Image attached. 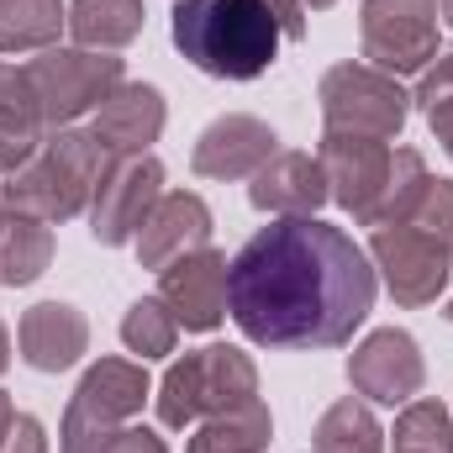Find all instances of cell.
I'll use <instances>...</instances> for the list:
<instances>
[{
	"mask_svg": "<svg viewBox=\"0 0 453 453\" xmlns=\"http://www.w3.org/2000/svg\"><path fill=\"white\" fill-rule=\"evenodd\" d=\"M422 374H427L422 369V353H417L411 333H401V327L369 333V338L353 348V358H348L353 390L369 395V401H380V406H406L422 390Z\"/></svg>",
	"mask_w": 453,
	"mask_h": 453,
	"instance_id": "13",
	"label": "cell"
},
{
	"mask_svg": "<svg viewBox=\"0 0 453 453\" xmlns=\"http://www.w3.org/2000/svg\"><path fill=\"white\" fill-rule=\"evenodd\" d=\"M90 132L101 137V148L111 158H137L164 132V96L153 85H116L111 96L96 106Z\"/></svg>",
	"mask_w": 453,
	"mask_h": 453,
	"instance_id": "17",
	"label": "cell"
},
{
	"mask_svg": "<svg viewBox=\"0 0 453 453\" xmlns=\"http://www.w3.org/2000/svg\"><path fill=\"white\" fill-rule=\"evenodd\" d=\"M0 453H48L42 422H37V417H21V411H16V422H11V427H5V438H0Z\"/></svg>",
	"mask_w": 453,
	"mask_h": 453,
	"instance_id": "30",
	"label": "cell"
},
{
	"mask_svg": "<svg viewBox=\"0 0 453 453\" xmlns=\"http://www.w3.org/2000/svg\"><path fill=\"white\" fill-rule=\"evenodd\" d=\"M438 11H443V16L453 21V0H438Z\"/></svg>",
	"mask_w": 453,
	"mask_h": 453,
	"instance_id": "35",
	"label": "cell"
},
{
	"mask_svg": "<svg viewBox=\"0 0 453 453\" xmlns=\"http://www.w3.org/2000/svg\"><path fill=\"white\" fill-rule=\"evenodd\" d=\"M0 127L27 137V142H42V116H37V101H32V85H27L21 64H0Z\"/></svg>",
	"mask_w": 453,
	"mask_h": 453,
	"instance_id": "27",
	"label": "cell"
},
{
	"mask_svg": "<svg viewBox=\"0 0 453 453\" xmlns=\"http://www.w3.org/2000/svg\"><path fill=\"white\" fill-rule=\"evenodd\" d=\"M48 264H53L48 222L5 211V222H0V285H32Z\"/></svg>",
	"mask_w": 453,
	"mask_h": 453,
	"instance_id": "21",
	"label": "cell"
},
{
	"mask_svg": "<svg viewBox=\"0 0 453 453\" xmlns=\"http://www.w3.org/2000/svg\"><path fill=\"white\" fill-rule=\"evenodd\" d=\"M21 69H27V85H32L42 127H69L74 116L96 111L121 85V58L90 53V48H48Z\"/></svg>",
	"mask_w": 453,
	"mask_h": 453,
	"instance_id": "6",
	"label": "cell"
},
{
	"mask_svg": "<svg viewBox=\"0 0 453 453\" xmlns=\"http://www.w3.org/2000/svg\"><path fill=\"white\" fill-rule=\"evenodd\" d=\"M269 433H274L269 411L258 401H248L237 411L206 417L201 433L190 438V453H258V449H269Z\"/></svg>",
	"mask_w": 453,
	"mask_h": 453,
	"instance_id": "22",
	"label": "cell"
},
{
	"mask_svg": "<svg viewBox=\"0 0 453 453\" xmlns=\"http://www.w3.org/2000/svg\"><path fill=\"white\" fill-rule=\"evenodd\" d=\"M69 11L58 0H0V53H48Z\"/></svg>",
	"mask_w": 453,
	"mask_h": 453,
	"instance_id": "20",
	"label": "cell"
},
{
	"mask_svg": "<svg viewBox=\"0 0 453 453\" xmlns=\"http://www.w3.org/2000/svg\"><path fill=\"white\" fill-rule=\"evenodd\" d=\"M385 443V433H380V422H374V411L364 406V401H338L322 422H317V438H311V449L317 453H380Z\"/></svg>",
	"mask_w": 453,
	"mask_h": 453,
	"instance_id": "24",
	"label": "cell"
},
{
	"mask_svg": "<svg viewBox=\"0 0 453 453\" xmlns=\"http://www.w3.org/2000/svg\"><path fill=\"white\" fill-rule=\"evenodd\" d=\"M258 401V369L242 348H196L185 358L169 364L164 385H158V422L164 427H196L201 417H222Z\"/></svg>",
	"mask_w": 453,
	"mask_h": 453,
	"instance_id": "4",
	"label": "cell"
},
{
	"mask_svg": "<svg viewBox=\"0 0 453 453\" xmlns=\"http://www.w3.org/2000/svg\"><path fill=\"white\" fill-rule=\"evenodd\" d=\"M11 422H16V406H11V401H5V390H0V438H5V427H11Z\"/></svg>",
	"mask_w": 453,
	"mask_h": 453,
	"instance_id": "33",
	"label": "cell"
},
{
	"mask_svg": "<svg viewBox=\"0 0 453 453\" xmlns=\"http://www.w3.org/2000/svg\"><path fill=\"white\" fill-rule=\"evenodd\" d=\"M417 101H422V111L433 121L438 142L449 148V158H453V90H443V85H417Z\"/></svg>",
	"mask_w": 453,
	"mask_h": 453,
	"instance_id": "29",
	"label": "cell"
},
{
	"mask_svg": "<svg viewBox=\"0 0 453 453\" xmlns=\"http://www.w3.org/2000/svg\"><path fill=\"white\" fill-rule=\"evenodd\" d=\"M101 453H169V443L158 438V433H148V427H116L111 438H106V449Z\"/></svg>",
	"mask_w": 453,
	"mask_h": 453,
	"instance_id": "31",
	"label": "cell"
},
{
	"mask_svg": "<svg viewBox=\"0 0 453 453\" xmlns=\"http://www.w3.org/2000/svg\"><path fill=\"white\" fill-rule=\"evenodd\" d=\"M274 142H280V137H274L258 116H217V121L201 132L190 164H196L201 180H253V174L280 153Z\"/></svg>",
	"mask_w": 453,
	"mask_h": 453,
	"instance_id": "14",
	"label": "cell"
},
{
	"mask_svg": "<svg viewBox=\"0 0 453 453\" xmlns=\"http://www.w3.org/2000/svg\"><path fill=\"white\" fill-rule=\"evenodd\" d=\"M106 169H111V153L101 148L96 132L53 127V132L37 142V153L5 180L0 201H5V211H16V217L69 222V217H80V211L96 201Z\"/></svg>",
	"mask_w": 453,
	"mask_h": 453,
	"instance_id": "3",
	"label": "cell"
},
{
	"mask_svg": "<svg viewBox=\"0 0 453 453\" xmlns=\"http://www.w3.org/2000/svg\"><path fill=\"white\" fill-rule=\"evenodd\" d=\"M306 32L301 0H180L174 5V48L217 80H258L280 42Z\"/></svg>",
	"mask_w": 453,
	"mask_h": 453,
	"instance_id": "2",
	"label": "cell"
},
{
	"mask_svg": "<svg viewBox=\"0 0 453 453\" xmlns=\"http://www.w3.org/2000/svg\"><path fill=\"white\" fill-rule=\"evenodd\" d=\"M158 196H164V164L158 158H148V153L111 158V169H106V180H101V190L90 201V232H96V242H106V248L132 242L137 226L148 222V211L158 206Z\"/></svg>",
	"mask_w": 453,
	"mask_h": 453,
	"instance_id": "10",
	"label": "cell"
},
{
	"mask_svg": "<svg viewBox=\"0 0 453 453\" xmlns=\"http://www.w3.org/2000/svg\"><path fill=\"white\" fill-rule=\"evenodd\" d=\"M158 301L174 311L185 333H211L226 317V258L217 248H196L158 269Z\"/></svg>",
	"mask_w": 453,
	"mask_h": 453,
	"instance_id": "12",
	"label": "cell"
},
{
	"mask_svg": "<svg viewBox=\"0 0 453 453\" xmlns=\"http://www.w3.org/2000/svg\"><path fill=\"white\" fill-rule=\"evenodd\" d=\"M364 58L385 74H417L438 58V0H364Z\"/></svg>",
	"mask_w": 453,
	"mask_h": 453,
	"instance_id": "9",
	"label": "cell"
},
{
	"mask_svg": "<svg viewBox=\"0 0 453 453\" xmlns=\"http://www.w3.org/2000/svg\"><path fill=\"white\" fill-rule=\"evenodd\" d=\"M121 342H127V353H137L142 364L148 358H164V353H174V342H180V322H174V311L153 296V301H137L127 317H121Z\"/></svg>",
	"mask_w": 453,
	"mask_h": 453,
	"instance_id": "25",
	"label": "cell"
},
{
	"mask_svg": "<svg viewBox=\"0 0 453 453\" xmlns=\"http://www.w3.org/2000/svg\"><path fill=\"white\" fill-rule=\"evenodd\" d=\"M142 401H148V374H142V364L101 358V364L80 380V390L69 395L58 449L64 453H101L116 427H127V422L142 411Z\"/></svg>",
	"mask_w": 453,
	"mask_h": 453,
	"instance_id": "5",
	"label": "cell"
},
{
	"mask_svg": "<svg viewBox=\"0 0 453 453\" xmlns=\"http://www.w3.org/2000/svg\"><path fill=\"white\" fill-rule=\"evenodd\" d=\"M443 317H449V322H453V301H449V311H443Z\"/></svg>",
	"mask_w": 453,
	"mask_h": 453,
	"instance_id": "36",
	"label": "cell"
},
{
	"mask_svg": "<svg viewBox=\"0 0 453 453\" xmlns=\"http://www.w3.org/2000/svg\"><path fill=\"white\" fill-rule=\"evenodd\" d=\"M206 237H211L206 201L190 196V190H174V196H158V206L148 211V222L137 226L132 248H137V264L142 269H164V264L206 248Z\"/></svg>",
	"mask_w": 453,
	"mask_h": 453,
	"instance_id": "15",
	"label": "cell"
},
{
	"mask_svg": "<svg viewBox=\"0 0 453 453\" xmlns=\"http://www.w3.org/2000/svg\"><path fill=\"white\" fill-rule=\"evenodd\" d=\"M433 174L422 164L417 148H395L390 153V174H385V190H380V206H374V222L369 226H395V222H411L417 201L427 196Z\"/></svg>",
	"mask_w": 453,
	"mask_h": 453,
	"instance_id": "23",
	"label": "cell"
},
{
	"mask_svg": "<svg viewBox=\"0 0 453 453\" xmlns=\"http://www.w3.org/2000/svg\"><path fill=\"white\" fill-rule=\"evenodd\" d=\"M390 296L401 306H427L449 290L453 280V248L443 237L422 232L411 222H395V226H374V242H369Z\"/></svg>",
	"mask_w": 453,
	"mask_h": 453,
	"instance_id": "8",
	"label": "cell"
},
{
	"mask_svg": "<svg viewBox=\"0 0 453 453\" xmlns=\"http://www.w3.org/2000/svg\"><path fill=\"white\" fill-rule=\"evenodd\" d=\"M226 311L258 348H338L374 311V264L342 226L274 217L226 264Z\"/></svg>",
	"mask_w": 453,
	"mask_h": 453,
	"instance_id": "1",
	"label": "cell"
},
{
	"mask_svg": "<svg viewBox=\"0 0 453 453\" xmlns=\"http://www.w3.org/2000/svg\"><path fill=\"white\" fill-rule=\"evenodd\" d=\"M411 96L395 85V74L374 64H338L322 80V116L327 132H358V137H395L406 127Z\"/></svg>",
	"mask_w": 453,
	"mask_h": 453,
	"instance_id": "7",
	"label": "cell"
},
{
	"mask_svg": "<svg viewBox=\"0 0 453 453\" xmlns=\"http://www.w3.org/2000/svg\"><path fill=\"white\" fill-rule=\"evenodd\" d=\"M411 226L443 237V242L453 248V185L449 180H433V185H427V196H422L417 211H411Z\"/></svg>",
	"mask_w": 453,
	"mask_h": 453,
	"instance_id": "28",
	"label": "cell"
},
{
	"mask_svg": "<svg viewBox=\"0 0 453 453\" xmlns=\"http://www.w3.org/2000/svg\"><path fill=\"white\" fill-rule=\"evenodd\" d=\"M395 453H453V417L438 401H406L395 417Z\"/></svg>",
	"mask_w": 453,
	"mask_h": 453,
	"instance_id": "26",
	"label": "cell"
},
{
	"mask_svg": "<svg viewBox=\"0 0 453 453\" xmlns=\"http://www.w3.org/2000/svg\"><path fill=\"white\" fill-rule=\"evenodd\" d=\"M32 153H37V142H27V137H16V132H5V127H0V174H5V180H11Z\"/></svg>",
	"mask_w": 453,
	"mask_h": 453,
	"instance_id": "32",
	"label": "cell"
},
{
	"mask_svg": "<svg viewBox=\"0 0 453 453\" xmlns=\"http://www.w3.org/2000/svg\"><path fill=\"white\" fill-rule=\"evenodd\" d=\"M327 196H333L327 190V169L311 153H274L253 174V190H248V201L258 211H269V217H311Z\"/></svg>",
	"mask_w": 453,
	"mask_h": 453,
	"instance_id": "16",
	"label": "cell"
},
{
	"mask_svg": "<svg viewBox=\"0 0 453 453\" xmlns=\"http://www.w3.org/2000/svg\"><path fill=\"white\" fill-rule=\"evenodd\" d=\"M69 32L80 48H127L137 32H142V0H74L69 5Z\"/></svg>",
	"mask_w": 453,
	"mask_h": 453,
	"instance_id": "19",
	"label": "cell"
},
{
	"mask_svg": "<svg viewBox=\"0 0 453 453\" xmlns=\"http://www.w3.org/2000/svg\"><path fill=\"white\" fill-rule=\"evenodd\" d=\"M5 364H11V333H5V322H0V374H5Z\"/></svg>",
	"mask_w": 453,
	"mask_h": 453,
	"instance_id": "34",
	"label": "cell"
},
{
	"mask_svg": "<svg viewBox=\"0 0 453 453\" xmlns=\"http://www.w3.org/2000/svg\"><path fill=\"white\" fill-rule=\"evenodd\" d=\"M16 348H21V358H27L32 369L58 374V369H74V364H80V353L90 348V327H85V317H80L74 306L42 301V306H32V311L21 317Z\"/></svg>",
	"mask_w": 453,
	"mask_h": 453,
	"instance_id": "18",
	"label": "cell"
},
{
	"mask_svg": "<svg viewBox=\"0 0 453 453\" xmlns=\"http://www.w3.org/2000/svg\"><path fill=\"white\" fill-rule=\"evenodd\" d=\"M322 169H327V190L342 211H353V222H374L385 174H390V148L380 137H358V132H327L322 137Z\"/></svg>",
	"mask_w": 453,
	"mask_h": 453,
	"instance_id": "11",
	"label": "cell"
}]
</instances>
